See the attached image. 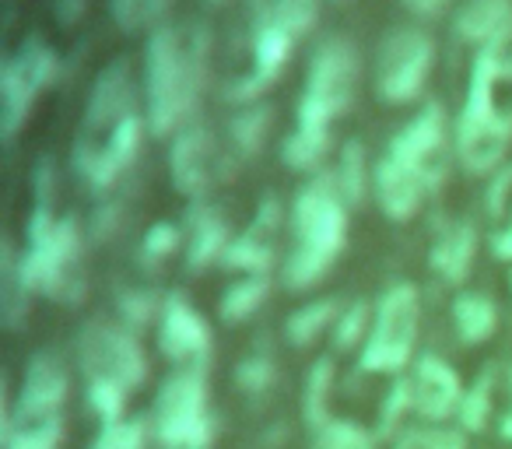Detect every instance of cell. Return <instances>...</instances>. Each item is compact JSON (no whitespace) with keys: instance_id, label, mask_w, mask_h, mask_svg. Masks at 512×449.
<instances>
[{"instance_id":"obj_14","label":"cell","mask_w":512,"mask_h":449,"mask_svg":"<svg viewBox=\"0 0 512 449\" xmlns=\"http://www.w3.org/2000/svg\"><path fill=\"white\" fill-rule=\"evenodd\" d=\"M228 165V148H221V141L214 137L211 127L204 123H190L172 137L169 148V176L183 197L200 200L211 186H218L225 179Z\"/></svg>"},{"instance_id":"obj_5","label":"cell","mask_w":512,"mask_h":449,"mask_svg":"<svg viewBox=\"0 0 512 449\" xmlns=\"http://www.w3.org/2000/svg\"><path fill=\"white\" fill-rule=\"evenodd\" d=\"M25 281L36 295L57 302H78L85 292L81 271V225L74 214L57 218L50 200H36L25 225V246L18 250Z\"/></svg>"},{"instance_id":"obj_27","label":"cell","mask_w":512,"mask_h":449,"mask_svg":"<svg viewBox=\"0 0 512 449\" xmlns=\"http://www.w3.org/2000/svg\"><path fill=\"white\" fill-rule=\"evenodd\" d=\"M267 295H271V274H249V278H239L221 292L218 316L228 323V327H239V323L253 320V316L260 313Z\"/></svg>"},{"instance_id":"obj_13","label":"cell","mask_w":512,"mask_h":449,"mask_svg":"<svg viewBox=\"0 0 512 449\" xmlns=\"http://www.w3.org/2000/svg\"><path fill=\"white\" fill-rule=\"evenodd\" d=\"M295 43L299 39L292 36V32L285 29V25L278 22V15H274L271 0H260L256 4V15H253V25H249V50H253V67H249L242 78H235L232 85L225 88V95L232 102H253L256 95L264 92L267 85H271L274 78H278L281 71H285L288 57H292Z\"/></svg>"},{"instance_id":"obj_34","label":"cell","mask_w":512,"mask_h":449,"mask_svg":"<svg viewBox=\"0 0 512 449\" xmlns=\"http://www.w3.org/2000/svg\"><path fill=\"white\" fill-rule=\"evenodd\" d=\"M393 449H470L460 425H414L393 439Z\"/></svg>"},{"instance_id":"obj_24","label":"cell","mask_w":512,"mask_h":449,"mask_svg":"<svg viewBox=\"0 0 512 449\" xmlns=\"http://www.w3.org/2000/svg\"><path fill=\"white\" fill-rule=\"evenodd\" d=\"M32 295L36 292H32L29 281H25L15 243L4 239V246H0V320H4V327L18 330L25 320H29Z\"/></svg>"},{"instance_id":"obj_40","label":"cell","mask_w":512,"mask_h":449,"mask_svg":"<svg viewBox=\"0 0 512 449\" xmlns=\"http://www.w3.org/2000/svg\"><path fill=\"white\" fill-rule=\"evenodd\" d=\"M169 4L172 0H109V15L123 32L155 29V25L165 22Z\"/></svg>"},{"instance_id":"obj_20","label":"cell","mask_w":512,"mask_h":449,"mask_svg":"<svg viewBox=\"0 0 512 449\" xmlns=\"http://www.w3.org/2000/svg\"><path fill=\"white\" fill-rule=\"evenodd\" d=\"M183 232H186V246H183L186 271H207L214 264L221 267V257H225L232 236H228V221L218 207L197 200L190 207V214H186Z\"/></svg>"},{"instance_id":"obj_21","label":"cell","mask_w":512,"mask_h":449,"mask_svg":"<svg viewBox=\"0 0 512 449\" xmlns=\"http://www.w3.org/2000/svg\"><path fill=\"white\" fill-rule=\"evenodd\" d=\"M477 260V229L467 218L446 221L432 239V253H428V264L439 274L446 285H463L474 271Z\"/></svg>"},{"instance_id":"obj_36","label":"cell","mask_w":512,"mask_h":449,"mask_svg":"<svg viewBox=\"0 0 512 449\" xmlns=\"http://www.w3.org/2000/svg\"><path fill=\"white\" fill-rule=\"evenodd\" d=\"M372 316H376V306H372V302H365V299L348 302V306L341 309V316H337L334 330H330V334H334V348L337 351H351V348L362 351L365 337H369V330H372Z\"/></svg>"},{"instance_id":"obj_9","label":"cell","mask_w":512,"mask_h":449,"mask_svg":"<svg viewBox=\"0 0 512 449\" xmlns=\"http://www.w3.org/2000/svg\"><path fill=\"white\" fill-rule=\"evenodd\" d=\"M358 88V50L348 39H327L316 46L313 60L306 71V88L299 99V123H313V127H327L341 120L355 102Z\"/></svg>"},{"instance_id":"obj_26","label":"cell","mask_w":512,"mask_h":449,"mask_svg":"<svg viewBox=\"0 0 512 449\" xmlns=\"http://www.w3.org/2000/svg\"><path fill=\"white\" fill-rule=\"evenodd\" d=\"M334 376H337V369L330 355L316 358V362L309 365L306 383H302V421H306V432H316V428H323L334 418V411H330Z\"/></svg>"},{"instance_id":"obj_38","label":"cell","mask_w":512,"mask_h":449,"mask_svg":"<svg viewBox=\"0 0 512 449\" xmlns=\"http://www.w3.org/2000/svg\"><path fill=\"white\" fill-rule=\"evenodd\" d=\"M278 383V365H274L271 351L253 348L246 358H239L235 365V386L249 397H264L271 386Z\"/></svg>"},{"instance_id":"obj_22","label":"cell","mask_w":512,"mask_h":449,"mask_svg":"<svg viewBox=\"0 0 512 449\" xmlns=\"http://www.w3.org/2000/svg\"><path fill=\"white\" fill-rule=\"evenodd\" d=\"M456 32L477 50H505L512 39V0H467L456 15Z\"/></svg>"},{"instance_id":"obj_29","label":"cell","mask_w":512,"mask_h":449,"mask_svg":"<svg viewBox=\"0 0 512 449\" xmlns=\"http://www.w3.org/2000/svg\"><path fill=\"white\" fill-rule=\"evenodd\" d=\"M341 302L337 299H313L306 306H299L292 316L285 320V337L292 348H309V344L320 341L327 330H334L337 316H341Z\"/></svg>"},{"instance_id":"obj_8","label":"cell","mask_w":512,"mask_h":449,"mask_svg":"<svg viewBox=\"0 0 512 449\" xmlns=\"http://www.w3.org/2000/svg\"><path fill=\"white\" fill-rule=\"evenodd\" d=\"M78 365L85 386H109L127 397L148 379V355L137 341V330L120 320H102V316L81 327Z\"/></svg>"},{"instance_id":"obj_31","label":"cell","mask_w":512,"mask_h":449,"mask_svg":"<svg viewBox=\"0 0 512 449\" xmlns=\"http://www.w3.org/2000/svg\"><path fill=\"white\" fill-rule=\"evenodd\" d=\"M337 183V190H341V197L348 200V207H358L365 200V193H369V158H365V148L358 137H351V141H344V148L337 151V169L330 172Z\"/></svg>"},{"instance_id":"obj_25","label":"cell","mask_w":512,"mask_h":449,"mask_svg":"<svg viewBox=\"0 0 512 449\" xmlns=\"http://www.w3.org/2000/svg\"><path fill=\"white\" fill-rule=\"evenodd\" d=\"M498 390H502V372H498L495 362H488L477 372L474 383L467 386V393H463V404H460V411H456V425L467 435H481L491 421H498V414H495Z\"/></svg>"},{"instance_id":"obj_18","label":"cell","mask_w":512,"mask_h":449,"mask_svg":"<svg viewBox=\"0 0 512 449\" xmlns=\"http://www.w3.org/2000/svg\"><path fill=\"white\" fill-rule=\"evenodd\" d=\"M281 218H285V207H281L278 197H264L260 207H256L253 221L239 236H232L225 257H221V267L232 274H267L274 267V243H278L281 232Z\"/></svg>"},{"instance_id":"obj_39","label":"cell","mask_w":512,"mask_h":449,"mask_svg":"<svg viewBox=\"0 0 512 449\" xmlns=\"http://www.w3.org/2000/svg\"><path fill=\"white\" fill-rule=\"evenodd\" d=\"M407 414H414V390H411V379L397 376L390 383V390L383 393V400H379V425L376 432L379 435H393V432H404V418Z\"/></svg>"},{"instance_id":"obj_4","label":"cell","mask_w":512,"mask_h":449,"mask_svg":"<svg viewBox=\"0 0 512 449\" xmlns=\"http://www.w3.org/2000/svg\"><path fill=\"white\" fill-rule=\"evenodd\" d=\"M502 78V50H477L470 67V85L456 116L453 151L470 176H491L502 169L512 144V116L495 106V85Z\"/></svg>"},{"instance_id":"obj_17","label":"cell","mask_w":512,"mask_h":449,"mask_svg":"<svg viewBox=\"0 0 512 449\" xmlns=\"http://www.w3.org/2000/svg\"><path fill=\"white\" fill-rule=\"evenodd\" d=\"M407 379H411L414 390V414L425 425H449V421H456L467 386H463L460 372L446 358L435 355V351H425V355L414 358Z\"/></svg>"},{"instance_id":"obj_2","label":"cell","mask_w":512,"mask_h":449,"mask_svg":"<svg viewBox=\"0 0 512 449\" xmlns=\"http://www.w3.org/2000/svg\"><path fill=\"white\" fill-rule=\"evenodd\" d=\"M211 74V32L204 22H162L144 46V120L155 137H176L193 113Z\"/></svg>"},{"instance_id":"obj_6","label":"cell","mask_w":512,"mask_h":449,"mask_svg":"<svg viewBox=\"0 0 512 449\" xmlns=\"http://www.w3.org/2000/svg\"><path fill=\"white\" fill-rule=\"evenodd\" d=\"M158 449H214L218 418L211 411L207 369H172L148 414Z\"/></svg>"},{"instance_id":"obj_43","label":"cell","mask_w":512,"mask_h":449,"mask_svg":"<svg viewBox=\"0 0 512 449\" xmlns=\"http://www.w3.org/2000/svg\"><path fill=\"white\" fill-rule=\"evenodd\" d=\"M512 204V165H502V169L491 176L488 193H484V207L495 221H505V211Z\"/></svg>"},{"instance_id":"obj_41","label":"cell","mask_w":512,"mask_h":449,"mask_svg":"<svg viewBox=\"0 0 512 449\" xmlns=\"http://www.w3.org/2000/svg\"><path fill=\"white\" fill-rule=\"evenodd\" d=\"M162 302L151 288H123L120 299H116V313H120V323H127L130 330H141L148 323H158L162 316Z\"/></svg>"},{"instance_id":"obj_45","label":"cell","mask_w":512,"mask_h":449,"mask_svg":"<svg viewBox=\"0 0 512 449\" xmlns=\"http://www.w3.org/2000/svg\"><path fill=\"white\" fill-rule=\"evenodd\" d=\"M491 253L502 264H512V218L498 221V229L491 232Z\"/></svg>"},{"instance_id":"obj_16","label":"cell","mask_w":512,"mask_h":449,"mask_svg":"<svg viewBox=\"0 0 512 449\" xmlns=\"http://www.w3.org/2000/svg\"><path fill=\"white\" fill-rule=\"evenodd\" d=\"M393 155H400L404 162H411L414 169L425 176L428 190L442 183L449 169V130H446V113L439 102H428L421 113H414L397 134L390 137Z\"/></svg>"},{"instance_id":"obj_42","label":"cell","mask_w":512,"mask_h":449,"mask_svg":"<svg viewBox=\"0 0 512 449\" xmlns=\"http://www.w3.org/2000/svg\"><path fill=\"white\" fill-rule=\"evenodd\" d=\"M320 4L323 0H271L278 22L285 25L295 39H302L316 22H320Z\"/></svg>"},{"instance_id":"obj_15","label":"cell","mask_w":512,"mask_h":449,"mask_svg":"<svg viewBox=\"0 0 512 449\" xmlns=\"http://www.w3.org/2000/svg\"><path fill=\"white\" fill-rule=\"evenodd\" d=\"M158 351L169 358L172 369H207L214 351V337L204 316L193 309L183 292H169L162 302V316L155 323Z\"/></svg>"},{"instance_id":"obj_7","label":"cell","mask_w":512,"mask_h":449,"mask_svg":"<svg viewBox=\"0 0 512 449\" xmlns=\"http://www.w3.org/2000/svg\"><path fill=\"white\" fill-rule=\"evenodd\" d=\"M421 295L411 281L390 285L376 302L372 330L358 351V369L369 376H404L418 358Z\"/></svg>"},{"instance_id":"obj_49","label":"cell","mask_w":512,"mask_h":449,"mask_svg":"<svg viewBox=\"0 0 512 449\" xmlns=\"http://www.w3.org/2000/svg\"><path fill=\"white\" fill-rule=\"evenodd\" d=\"M509 288H512V278H509Z\"/></svg>"},{"instance_id":"obj_48","label":"cell","mask_w":512,"mask_h":449,"mask_svg":"<svg viewBox=\"0 0 512 449\" xmlns=\"http://www.w3.org/2000/svg\"><path fill=\"white\" fill-rule=\"evenodd\" d=\"M207 4H225V0H207Z\"/></svg>"},{"instance_id":"obj_44","label":"cell","mask_w":512,"mask_h":449,"mask_svg":"<svg viewBox=\"0 0 512 449\" xmlns=\"http://www.w3.org/2000/svg\"><path fill=\"white\" fill-rule=\"evenodd\" d=\"M502 390H505V407L498 411V435L505 442H512V362L502 369Z\"/></svg>"},{"instance_id":"obj_35","label":"cell","mask_w":512,"mask_h":449,"mask_svg":"<svg viewBox=\"0 0 512 449\" xmlns=\"http://www.w3.org/2000/svg\"><path fill=\"white\" fill-rule=\"evenodd\" d=\"M183 246H186V232L179 229V225H172V221H155V225L144 232L137 260H141V267H148V271H158V267L169 257H176Z\"/></svg>"},{"instance_id":"obj_28","label":"cell","mask_w":512,"mask_h":449,"mask_svg":"<svg viewBox=\"0 0 512 449\" xmlns=\"http://www.w3.org/2000/svg\"><path fill=\"white\" fill-rule=\"evenodd\" d=\"M271 106L267 102H249L239 113L228 120V141L225 148L232 151L235 158H253L256 151L264 148L267 134H271Z\"/></svg>"},{"instance_id":"obj_47","label":"cell","mask_w":512,"mask_h":449,"mask_svg":"<svg viewBox=\"0 0 512 449\" xmlns=\"http://www.w3.org/2000/svg\"><path fill=\"white\" fill-rule=\"evenodd\" d=\"M404 8L418 18H439L449 8V0H404Z\"/></svg>"},{"instance_id":"obj_3","label":"cell","mask_w":512,"mask_h":449,"mask_svg":"<svg viewBox=\"0 0 512 449\" xmlns=\"http://www.w3.org/2000/svg\"><path fill=\"white\" fill-rule=\"evenodd\" d=\"M348 200L330 172H316L292 204V250L281 264V281L292 292L320 285L348 246Z\"/></svg>"},{"instance_id":"obj_1","label":"cell","mask_w":512,"mask_h":449,"mask_svg":"<svg viewBox=\"0 0 512 449\" xmlns=\"http://www.w3.org/2000/svg\"><path fill=\"white\" fill-rule=\"evenodd\" d=\"M144 137V116L137 109L134 74L127 60L106 64L92 81L71 162L74 172L95 193L116 186V179L134 165Z\"/></svg>"},{"instance_id":"obj_23","label":"cell","mask_w":512,"mask_h":449,"mask_svg":"<svg viewBox=\"0 0 512 449\" xmlns=\"http://www.w3.org/2000/svg\"><path fill=\"white\" fill-rule=\"evenodd\" d=\"M449 316H453V330L467 348H477V344H488L491 337L498 334V306L491 295L484 292H460L449 306Z\"/></svg>"},{"instance_id":"obj_10","label":"cell","mask_w":512,"mask_h":449,"mask_svg":"<svg viewBox=\"0 0 512 449\" xmlns=\"http://www.w3.org/2000/svg\"><path fill=\"white\" fill-rule=\"evenodd\" d=\"M435 67V43L418 25H400L376 50V95L390 106L421 99Z\"/></svg>"},{"instance_id":"obj_32","label":"cell","mask_w":512,"mask_h":449,"mask_svg":"<svg viewBox=\"0 0 512 449\" xmlns=\"http://www.w3.org/2000/svg\"><path fill=\"white\" fill-rule=\"evenodd\" d=\"M309 449H379V432L351 418H330L323 428L309 432Z\"/></svg>"},{"instance_id":"obj_12","label":"cell","mask_w":512,"mask_h":449,"mask_svg":"<svg viewBox=\"0 0 512 449\" xmlns=\"http://www.w3.org/2000/svg\"><path fill=\"white\" fill-rule=\"evenodd\" d=\"M57 53L43 39H25L0 67V137L11 144L39 95L57 78Z\"/></svg>"},{"instance_id":"obj_30","label":"cell","mask_w":512,"mask_h":449,"mask_svg":"<svg viewBox=\"0 0 512 449\" xmlns=\"http://www.w3.org/2000/svg\"><path fill=\"white\" fill-rule=\"evenodd\" d=\"M327 151H330V130L327 127H313V123L295 120L292 134L281 141V158H285L288 169L313 172V176L320 172Z\"/></svg>"},{"instance_id":"obj_37","label":"cell","mask_w":512,"mask_h":449,"mask_svg":"<svg viewBox=\"0 0 512 449\" xmlns=\"http://www.w3.org/2000/svg\"><path fill=\"white\" fill-rule=\"evenodd\" d=\"M67 421H39V425H11L0 432V449H60Z\"/></svg>"},{"instance_id":"obj_11","label":"cell","mask_w":512,"mask_h":449,"mask_svg":"<svg viewBox=\"0 0 512 449\" xmlns=\"http://www.w3.org/2000/svg\"><path fill=\"white\" fill-rule=\"evenodd\" d=\"M71 397V372L57 351H36L25 362L22 386L11 397H0V432L11 425H39V421H64V407Z\"/></svg>"},{"instance_id":"obj_19","label":"cell","mask_w":512,"mask_h":449,"mask_svg":"<svg viewBox=\"0 0 512 449\" xmlns=\"http://www.w3.org/2000/svg\"><path fill=\"white\" fill-rule=\"evenodd\" d=\"M372 193H376L379 211L390 221H411L421 211V200L428 193V183L411 162L386 151L379 165L372 169Z\"/></svg>"},{"instance_id":"obj_46","label":"cell","mask_w":512,"mask_h":449,"mask_svg":"<svg viewBox=\"0 0 512 449\" xmlns=\"http://www.w3.org/2000/svg\"><path fill=\"white\" fill-rule=\"evenodd\" d=\"M85 8H88V0H57V4H53V15H57V22L74 25L85 15Z\"/></svg>"},{"instance_id":"obj_33","label":"cell","mask_w":512,"mask_h":449,"mask_svg":"<svg viewBox=\"0 0 512 449\" xmlns=\"http://www.w3.org/2000/svg\"><path fill=\"white\" fill-rule=\"evenodd\" d=\"M155 435H151L148 418H120V421H106L95 432L92 446L88 449H151Z\"/></svg>"}]
</instances>
